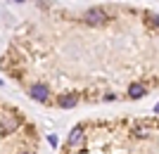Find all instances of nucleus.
I'll use <instances>...</instances> for the list:
<instances>
[{
    "label": "nucleus",
    "mask_w": 159,
    "mask_h": 154,
    "mask_svg": "<svg viewBox=\"0 0 159 154\" xmlns=\"http://www.w3.org/2000/svg\"><path fill=\"white\" fill-rule=\"evenodd\" d=\"M83 19H86L88 24H105V21H109V14H107L105 10H98V7H95V10H88Z\"/></svg>",
    "instance_id": "1"
},
{
    "label": "nucleus",
    "mask_w": 159,
    "mask_h": 154,
    "mask_svg": "<svg viewBox=\"0 0 159 154\" xmlns=\"http://www.w3.org/2000/svg\"><path fill=\"white\" fill-rule=\"evenodd\" d=\"M133 133L138 135V138H152L154 126H150V123H135V126H133Z\"/></svg>",
    "instance_id": "2"
},
{
    "label": "nucleus",
    "mask_w": 159,
    "mask_h": 154,
    "mask_svg": "<svg viewBox=\"0 0 159 154\" xmlns=\"http://www.w3.org/2000/svg\"><path fill=\"white\" fill-rule=\"evenodd\" d=\"M31 97L38 102H45L48 100V86L45 83H36V86L31 88Z\"/></svg>",
    "instance_id": "3"
},
{
    "label": "nucleus",
    "mask_w": 159,
    "mask_h": 154,
    "mask_svg": "<svg viewBox=\"0 0 159 154\" xmlns=\"http://www.w3.org/2000/svg\"><path fill=\"white\" fill-rule=\"evenodd\" d=\"M83 142V126H76L69 133V145H81Z\"/></svg>",
    "instance_id": "4"
},
{
    "label": "nucleus",
    "mask_w": 159,
    "mask_h": 154,
    "mask_svg": "<svg viewBox=\"0 0 159 154\" xmlns=\"http://www.w3.org/2000/svg\"><path fill=\"white\" fill-rule=\"evenodd\" d=\"M128 95H131L133 100L143 97V95H145V86H140V83H131V86H128Z\"/></svg>",
    "instance_id": "5"
},
{
    "label": "nucleus",
    "mask_w": 159,
    "mask_h": 154,
    "mask_svg": "<svg viewBox=\"0 0 159 154\" xmlns=\"http://www.w3.org/2000/svg\"><path fill=\"white\" fill-rule=\"evenodd\" d=\"M60 107H62V109L76 107V97H74V95H62V97H60Z\"/></svg>",
    "instance_id": "6"
},
{
    "label": "nucleus",
    "mask_w": 159,
    "mask_h": 154,
    "mask_svg": "<svg viewBox=\"0 0 159 154\" xmlns=\"http://www.w3.org/2000/svg\"><path fill=\"white\" fill-rule=\"evenodd\" d=\"M0 86H2V78H0Z\"/></svg>",
    "instance_id": "7"
},
{
    "label": "nucleus",
    "mask_w": 159,
    "mask_h": 154,
    "mask_svg": "<svg viewBox=\"0 0 159 154\" xmlns=\"http://www.w3.org/2000/svg\"><path fill=\"white\" fill-rule=\"evenodd\" d=\"M17 2H24V0H17Z\"/></svg>",
    "instance_id": "8"
}]
</instances>
